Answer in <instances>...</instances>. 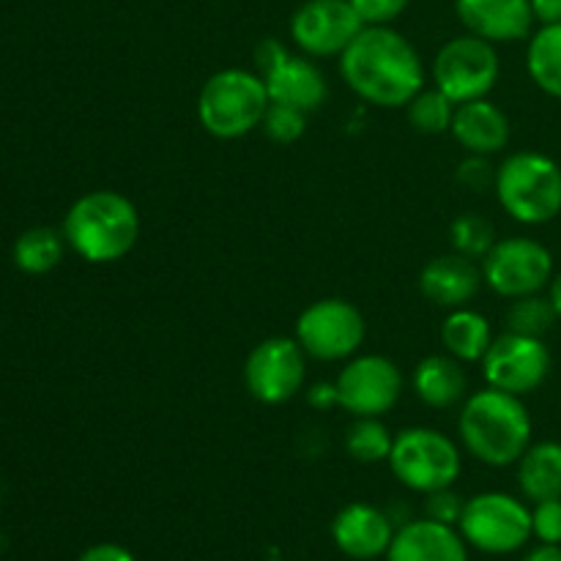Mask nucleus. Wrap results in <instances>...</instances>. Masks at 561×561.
Here are the masks:
<instances>
[{"label":"nucleus","mask_w":561,"mask_h":561,"mask_svg":"<svg viewBox=\"0 0 561 561\" xmlns=\"http://www.w3.org/2000/svg\"><path fill=\"white\" fill-rule=\"evenodd\" d=\"M340 77L373 107H405L425 88V64L403 33L365 25L340 55Z\"/></svg>","instance_id":"obj_1"},{"label":"nucleus","mask_w":561,"mask_h":561,"mask_svg":"<svg viewBox=\"0 0 561 561\" xmlns=\"http://www.w3.org/2000/svg\"><path fill=\"white\" fill-rule=\"evenodd\" d=\"M535 422L518 394L485 387L463 400L458 438L466 453L491 469H507L531 447Z\"/></svg>","instance_id":"obj_2"},{"label":"nucleus","mask_w":561,"mask_h":561,"mask_svg":"<svg viewBox=\"0 0 561 561\" xmlns=\"http://www.w3.org/2000/svg\"><path fill=\"white\" fill-rule=\"evenodd\" d=\"M64 239L82 261L118 263L140 239V214L115 190L85 192L71 203L64 219Z\"/></svg>","instance_id":"obj_3"},{"label":"nucleus","mask_w":561,"mask_h":561,"mask_svg":"<svg viewBox=\"0 0 561 561\" xmlns=\"http://www.w3.org/2000/svg\"><path fill=\"white\" fill-rule=\"evenodd\" d=\"M496 201L520 225H548L561 214V164L542 151H515L496 168Z\"/></svg>","instance_id":"obj_4"},{"label":"nucleus","mask_w":561,"mask_h":561,"mask_svg":"<svg viewBox=\"0 0 561 561\" xmlns=\"http://www.w3.org/2000/svg\"><path fill=\"white\" fill-rule=\"evenodd\" d=\"M268 104L266 80L257 71L222 69L197 93V121L217 140H239L263 124Z\"/></svg>","instance_id":"obj_5"},{"label":"nucleus","mask_w":561,"mask_h":561,"mask_svg":"<svg viewBox=\"0 0 561 561\" xmlns=\"http://www.w3.org/2000/svg\"><path fill=\"white\" fill-rule=\"evenodd\" d=\"M387 463L400 485L427 496L458 482L463 455L458 444L436 427H405L394 436Z\"/></svg>","instance_id":"obj_6"},{"label":"nucleus","mask_w":561,"mask_h":561,"mask_svg":"<svg viewBox=\"0 0 561 561\" xmlns=\"http://www.w3.org/2000/svg\"><path fill=\"white\" fill-rule=\"evenodd\" d=\"M458 531L466 546L488 557H507L520 551L535 537L531 510L518 496L502 491H485L466 499Z\"/></svg>","instance_id":"obj_7"},{"label":"nucleus","mask_w":561,"mask_h":561,"mask_svg":"<svg viewBox=\"0 0 561 561\" xmlns=\"http://www.w3.org/2000/svg\"><path fill=\"white\" fill-rule=\"evenodd\" d=\"M365 337L367 323L362 310L337 296L312 301L296 318L294 340L310 359L348 362L351 356L359 354Z\"/></svg>","instance_id":"obj_8"},{"label":"nucleus","mask_w":561,"mask_h":561,"mask_svg":"<svg viewBox=\"0 0 561 561\" xmlns=\"http://www.w3.org/2000/svg\"><path fill=\"white\" fill-rule=\"evenodd\" d=\"M433 85L447 93L455 104L485 99L502 77L496 44L463 33L444 44L433 60Z\"/></svg>","instance_id":"obj_9"},{"label":"nucleus","mask_w":561,"mask_h":561,"mask_svg":"<svg viewBox=\"0 0 561 561\" xmlns=\"http://www.w3.org/2000/svg\"><path fill=\"white\" fill-rule=\"evenodd\" d=\"M482 283L502 299H520V296L542 294L551 285L553 255L542 241L529 236H510L499 239L485 257L480 261Z\"/></svg>","instance_id":"obj_10"},{"label":"nucleus","mask_w":561,"mask_h":561,"mask_svg":"<svg viewBox=\"0 0 561 561\" xmlns=\"http://www.w3.org/2000/svg\"><path fill=\"white\" fill-rule=\"evenodd\" d=\"M307 354L294 337H266L247 354L244 387L263 405H283L305 389Z\"/></svg>","instance_id":"obj_11"},{"label":"nucleus","mask_w":561,"mask_h":561,"mask_svg":"<svg viewBox=\"0 0 561 561\" xmlns=\"http://www.w3.org/2000/svg\"><path fill=\"white\" fill-rule=\"evenodd\" d=\"M334 387H337L340 409L348 411L351 416L381 420L398 405L405 381L400 367L389 356L362 354L345 362L334 378Z\"/></svg>","instance_id":"obj_12"},{"label":"nucleus","mask_w":561,"mask_h":561,"mask_svg":"<svg viewBox=\"0 0 561 561\" xmlns=\"http://www.w3.org/2000/svg\"><path fill=\"white\" fill-rule=\"evenodd\" d=\"M480 365L488 387L526 398L546 383L553 359L542 337L504 332L493 337Z\"/></svg>","instance_id":"obj_13"},{"label":"nucleus","mask_w":561,"mask_h":561,"mask_svg":"<svg viewBox=\"0 0 561 561\" xmlns=\"http://www.w3.org/2000/svg\"><path fill=\"white\" fill-rule=\"evenodd\" d=\"M362 27L351 0H305L290 16V38L307 58H340Z\"/></svg>","instance_id":"obj_14"},{"label":"nucleus","mask_w":561,"mask_h":561,"mask_svg":"<svg viewBox=\"0 0 561 561\" xmlns=\"http://www.w3.org/2000/svg\"><path fill=\"white\" fill-rule=\"evenodd\" d=\"M394 531H398V524L392 515L367 502L345 504L332 520L334 546L340 553L356 561L387 557Z\"/></svg>","instance_id":"obj_15"},{"label":"nucleus","mask_w":561,"mask_h":561,"mask_svg":"<svg viewBox=\"0 0 561 561\" xmlns=\"http://www.w3.org/2000/svg\"><path fill=\"white\" fill-rule=\"evenodd\" d=\"M463 27L491 44H515L535 25L531 0H455Z\"/></svg>","instance_id":"obj_16"},{"label":"nucleus","mask_w":561,"mask_h":561,"mask_svg":"<svg viewBox=\"0 0 561 561\" xmlns=\"http://www.w3.org/2000/svg\"><path fill=\"white\" fill-rule=\"evenodd\" d=\"M387 561H469V546L458 526L414 518L398 526Z\"/></svg>","instance_id":"obj_17"},{"label":"nucleus","mask_w":561,"mask_h":561,"mask_svg":"<svg viewBox=\"0 0 561 561\" xmlns=\"http://www.w3.org/2000/svg\"><path fill=\"white\" fill-rule=\"evenodd\" d=\"M480 285L482 268L477 266V261L458 252L433 257L420 272V294L442 310L469 307V301L480 294Z\"/></svg>","instance_id":"obj_18"},{"label":"nucleus","mask_w":561,"mask_h":561,"mask_svg":"<svg viewBox=\"0 0 561 561\" xmlns=\"http://www.w3.org/2000/svg\"><path fill=\"white\" fill-rule=\"evenodd\" d=\"M449 135L455 137L466 153H477V157H493V153L504 151L513 137V126H510L507 113L491 99H474V102H463L455 107L453 126Z\"/></svg>","instance_id":"obj_19"},{"label":"nucleus","mask_w":561,"mask_h":561,"mask_svg":"<svg viewBox=\"0 0 561 561\" xmlns=\"http://www.w3.org/2000/svg\"><path fill=\"white\" fill-rule=\"evenodd\" d=\"M263 80H266L272 102L288 104L307 115L316 113L329 96L327 77L307 55H288L272 71H266Z\"/></svg>","instance_id":"obj_20"},{"label":"nucleus","mask_w":561,"mask_h":561,"mask_svg":"<svg viewBox=\"0 0 561 561\" xmlns=\"http://www.w3.org/2000/svg\"><path fill=\"white\" fill-rule=\"evenodd\" d=\"M414 392L431 409H453L469 398V378L463 362L449 354H431L414 367Z\"/></svg>","instance_id":"obj_21"},{"label":"nucleus","mask_w":561,"mask_h":561,"mask_svg":"<svg viewBox=\"0 0 561 561\" xmlns=\"http://www.w3.org/2000/svg\"><path fill=\"white\" fill-rule=\"evenodd\" d=\"M518 488L531 504L546 499H561V444L559 442H531V447L520 455Z\"/></svg>","instance_id":"obj_22"},{"label":"nucleus","mask_w":561,"mask_h":561,"mask_svg":"<svg viewBox=\"0 0 561 561\" xmlns=\"http://www.w3.org/2000/svg\"><path fill=\"white\" fill-rule=\"evenodd\" d=\"M442 343L449 356H455L463 365L471 362H482L493 343V329L482 312L471 310V307H458L449 310L442 323Z\"/></svg>","instance_id":"obj_23"},{"label":"nucleus","mask_w":561,"mask_h":561,"mask_svg":"<svg viewBox=\"0 0 561 561\" xmlns=\"http://www.w3.org/2000/svg\"><path fill=\"white\" fill-rule=\"evenodd\" d=\"M526 69L531 82L561 102V22L542 25L526 47Z\"/></svg>","instance_id":"obj_24"},{"label":"nucleus","mask_w":561,"mask_h":561,"mask_svg":"<svg viewBox=\"0 0 561 561\" xmlns=\"http://www.w3.org/2000/svg\"><path fill=\"white\" fill-rule=\"evenodd\" d=\"M64 233L53 228H31L16 239L14 261L25 274H47L64 257Z\"/></svg>","instance_id":"obj_25"},{"label":"nucleus","mask_w":561,"mask_h":561,"mask_svg":"<svg viewBox=\"0 0 561 561\" xmlns=\"http://www.w3.org/2000/svg\"><path fill=\"white\" fill-rule=\"evenodd\" d=\"M394 436L378 416H354V425L345 431V453L356 463H381L389 460Z\"/></svg>","instance_id":"obj_26"},{"label":"nucleus","mask_w":561,"mask_h":561,"mask_svg":"<svg viewBox=\"0 0 561 561\" xmlns=\"http://www.w3.org/2000/svg\"><path fill=\"white\" fill-rule=\"evenodd\" d=\"M455 107L458 104L447 96L444 91L433 88H422L409 104H405V115H409V124L414 126L420 135H444L449 131L455 118Z\"/></svg>","instance_id":"obj_27"},{"label":"nucleus","mask_w":561,"mask_h":561,"mask_svg":"<svg viewBox=\"0 0 561 561\" xmlns=\"http://www.w3.org/2000/svg\"><path fill=\"white\" fill-rule=\"evenodd\" d=\"M504 321H507V332L526 334V337H546L557 327L559 316L548 296L531 294L510 301Z\"/></svg>","instance_id":"obj_28"},{"label":"nucleus","mask_w":561,"mask_h":561,"mask_svg":"<svg viewBox=\"0 0 561 561\" xmlns=\"http://www.w3.org/2000/svg\"><path fill=\"white\" fill-rule=\"evenodd\" d=\"M496 241V228L482 214L466 211L460 217H455L453 225H449V244H453V252L471 257V261H482Z\"/></svg>","instance_id":"obj_29"},{"label":"nucleus","mask_w":561,"mask_h":561,"mask_svg":"<svg viewBox=\"0 0 561 561\" xmlns=\"http://www.w3.org/2000/svg\"><path fill=\"white\" fill-rule=\"evenodd\" d=\"M261 129L266 131V137L279 146H290V142L299 140L307 129V113L301 110L288 107V104H268L266 115H263Z\"/></svg>","instance_id":"obj_30"},{"label":"nucleus","mask_w":561,"mask_h":561,"mask_svg":"<svg viewBox=\"0 0 561 561\" xmlns=\"http://www.w3.org/2000/svg\"><path fill=\"white\" fill-rule=\"evenodd\" d=\"M455 181L469 192H488L496 184V168L491 164V157L466 153V159L455 170Z\"/></svg>","instance_id":"obj_31"},{"label":"nucleus","mask_w":561,"mask_h":561,"mask_svg":"<svg viewBox=\"0 0 561 561\" xmlns=\"http://www.w3.org/2000/svg\"><path fill=\"white\" fill-rule=\"evenodd\" d=\"M531 531L540 542L561 546V499H546L531 510Z\"/></svg>","instance_id":"obj_32"},{"label":"nucleus","mask_w":561,"mask_h":561,"mask_svg":"<svg viewBox=\"0 0 561 561\" xmlns=\"http://www.w3.org/2000/svg\"><path fill=\"white\" fill-rule=\"evenodd\" d=\"M463 499L453 491V488H442L425 496V518L438 520V524L458 526L460 513H463Z\"/></svg>","instance_id":"obj_33"},{"label":"nucleus","mask_w":561,"mask_h":561,"mask_svg":"<svg viewBox=\"0 0 561 561\" xmlns=\"http://www.w3.org/2000/svg\"><path fill=\"white\" fill-rule=\"evenodd\" d=\"M409 3L411 0H351L365 25H392Z\"/></svg>","instance_id":"obj_34"},{"label":"nucleus","mask_w":561,"mask_h":561,"mask_svg":"<svg viewBox=\"0 0 561 561\" xmlns=\"http://www.w3.org/2000/svg\"><path fill=\"white\" fill-rule=\"evenodd\" d=\"M288 49H285L283 42H277V38H263L261 44L255 47V69L257 75H266V71H272L274 66L279 64L283 58H288Z\"/></svg>","instance_id":"obj_35"},{"label":"nucleus","mask_w":561,"mask_h":561,"mask_svg":"<svg viewBox=\"0 0 561 561\" xmlns=\"http://www.w3.org/2000/svg\"><path fill=\"white\" fill-rule=\"evenodd\" d=\"M77 561H137L129 548L118 546V542H96V546L85 548Z\"/></svg>","instance_id":"obj_36"},{"label":"nucleus","mask_w":561,"mask_h":561,"mask_svg":"<svg viewBox=\"0 0 561 561\" xmlns=\"http://www.w3.org/2000/svg\"><path fill=\"white\" fill-rule=\"evenodd\" d=\"M307 403H310L316 411L340 409V398H337V387H334V381L316 383L312 389H307Z\"/></svg>","instance_id":"obj_37"},{"label":"nucleus","mask_w":561,"mask_h":561,"mask_svg":"<svg viewBox=\"0 0 561 561\" xmlns=\"http://www.w3.org/2000/svg\"><path fill=\"white\" fill-rule=\"evenodd\" d=\"M531 11L540 25H557L561 22V0H531Z\"/></svg>","instance_id":"obj_38"},{"label":"nucleus","mask_w":561,"mask_h":561,"mask_svg":"<svg viewBox=\"0 0 561 561\" xmlns=\"http://www.w3.org/2000/svg\"><path fill=\"white\" fill-rule=\"evenodd\" d=\"M524 561H561V546H551V542H540L526 553Z\"/></svg>","instance_id":"obj_39"},{"label":"nucleus","mask_w":561,"mask_h":561,"mask_svg":"<svg viewBox=\"0 0 561 561\" xmlns=\"http://www.w3.org/2000/svg\"><path fill=\"white\" fill-rule=\"evenodd\" d=\"M548 299H551L553 310H557L559 321H561V272L553 274L551 285H548Z\"/></svg>","instance_id":"obj_40"}]
</instances>
